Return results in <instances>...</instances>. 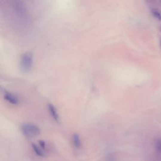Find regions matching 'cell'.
Instances as JSON below:
<instances>
[{"instance_id":"obj_4","label":"cell","mask_w":161,"mask_h":161,"mask_svg":"<svg viewBox=\"0 0 161 161\" xmlns=\"http://www.w3.org/2000/svg\"><path fill=\"white\" fill-rule=\"evenodd\" d=\"M48 110L50 113V115L52 117V118L56 122H59L60 120V117H59V113L57 112V110L55 107V106L52 103H49L48 104Z\"/></svg>"},{"instance_id":"obj_9","label":"cell","mask_w":161,"mask_h":161,"mask_svg":"<svg viewBox=\"0 0 161 161\" xmlns=\"http://www.w3.org/2000/svg\"><path fill=\"white\" fill-rule=\"evenodd\" d=\"M39 146L43 149V150H44L45 148V143L43 141V140H39Z\"/></svg>"},{"instance_id":"obj_1","label":"cell","mask_w":161,"mask_h":161,"mask_svg":"<svg viewBox=\"0 0 161 161\" xmlns=\"http://www.w3.org/2000/svg\"><path fill=\"white\" fill-rule=\"evenodd\" d=\"M33 65V56L31 52L23 53L20 59L21 70L24 73H28L31 70Z\"/></svg>"},{"instance_id":"obj_7","label":"cell","mask_w":161,"mask_h":161,"mask_svg":"<svg viewBox=\"0 0 161 161\" xmlns=\"http://www.w3.org/2000/svg\"><path fill=\"white\" fill-rule=\"evenodd\" d=\"M155 148L159 156H161V138H157L155 140Z\"/></svg>"},{"instance_id":"obj_8","label":"cell","mask_w":161,"mask_h":161,"mask_svg":"<svg viewBox=\"0 0 161 161\" xmlns=\"http://www.w3.org/2000/svg\"><path fill=\"white\" fill-rule=\"evenodd\" d=\"M152 13L154 17H156L157 19L161 20V14L159 11L156 9H152Z\"/></svg>"},{"instance_id":"obj_6","label":"cell","mask_w":161,"mask_h":161,"mask_svg":"<svg viewBox=\"0 0 161 161\" xmlns=\"http://www.w3.org/2000/svg\"><path fill=\"white\" fill-rule=\"evenodd\" d=\"M32 148L33 149L34 152H35V154L37 155V156H39L40 157H44V150L40 146H38L37 145L35 144H32Z\"/></svg>"},{"instance_id":"obj_10","label":"cell","mask_w":161,"mask_h":161,"mask_svg":"<svg viewBox=\"0 0 161 161\" xmlns=\"http://www.w3.org/2000/svg\"><path fill=\"white\" fill-rule=\"evenodd\" d=\"M160 49H161V39H160Z\"/></svg>"},{"instance_id":"obj_5","label":"cell","mask_w":161,"mask_h":161,"mask_svg":"<svg viewBox=\"0 0 161 161\" xmlns=\"http://www.w3.org/2000/svg\"><path fill=\"white\" fill-rule=\"evenodd\" d=\"M73 142L75 147L79 148L81 145V142L79 135L77 134H74L73 135Z\"/></svg>"},{"instance_id":"obj_3","label":"cell","mask_w":161,"mask_h":161,"mask_svg":"<svg viewBox=\"0 0 161 161\" xmlns=\"http://www.w3.org/2000/svg\"><path fill=\"white\" fill-rule=\"evenodd\" d=\"M3 98L8 103L11 105H16L19 103V98H18L16 95H15V94L12 93H10L8 91H4Z\"/></svg>"},{"instance_id":"obj_2","label":"cell","mask_w":161,"mask_h":161,"mask_svg":"<svg viewBox=\"0 0 161 161\" xmlns=\"http://www.w3.org/2000/svg\"><path fill=\"white\" fill-rule=\"evenodd\" d=\"M21 130L23 134L28 138H33L40 133V130L37 125L32 123H23L21 125Z\"/></svg>"}]
</instances>
